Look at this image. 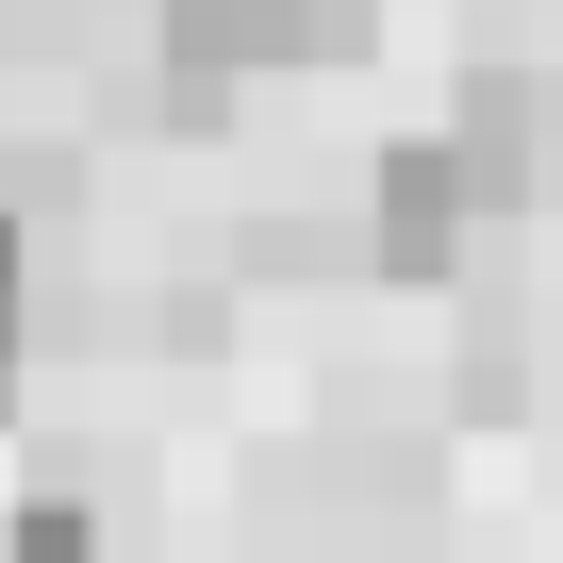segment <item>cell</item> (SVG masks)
Returning a JSON list of instances; mask_svg holds the SVG:
<instances>
[{
  "label": "cell",
  "mask_w": 563,
  "mask_h": 563,
  "mask_svg": "<svg viewBox=\"0 0 563 563\" xmlns=\"http://www.w3.org/2000/svg\"><path fill=\"white\" fill-rule=\"evenodd\" d=\"M349 18H365V0H166V84H183V100H232V84H265V67L349 51Z\"/></svg>",
  "instance_id": "cell-1"
},
{
  "label": "cell",
  "mask_w": 563,
  "mask_h": 563,
  "mask_svg": "<svg viewBox=\"0 0 563 563\" xmlns=\"http://www.w3.org/2000/svg\"><path fill=\"white\" fill-rule=\"evenodd\" d=\"M481 216H497V199H481V166L448 150V117H431V133H398V150L365 166V265H398V282H448Z\"/></svg>",
  "instance_id": "cell-2"
},
{
  "label": "cell",
  "mask_w": 563,
  "mask_h": 563,
  "mask_svg": "<svg viewBox=\"0 0 563 563\" xmlns=\"http://www.w3.org/2000/svg\"><path fill=\"white\" fill-rule=\"evenodd\" d=\"M448 150H464V166H481V199L514 216V199H530V84H514V67L448 84Z\"/></svg>",
  "instance_id": "cell-3"
},
{
  "label": "cell",
  "mask_w": 563,
  "mask_h": 563,
  "mask_svg": "<svg viewBox=\"0 0 563 563\" xmlns=\"http://www.w3.org/2000/svg\"><path fill=\"white\" fill-rule=\"evenodd\" d=\"M0 563H100V514H84V497H18Z\"/></svg>",
  "instance_id": "cell-4"
},
{
  "label": "cell",
  "mask_w": 563,
  "mask_h": 563,
  "mask_svg": "<svg viewBox=\"0 0 563 563\" xmlns=\"http://www.w3.org/2000/svg\"><path fill=\"white\" fill-rule=\"evenodd\" d=\"M18 316H34V249H18V216H0V382H18Z\"/></svg>",
  "instance_id": "cell-5"
}]
</instances>
